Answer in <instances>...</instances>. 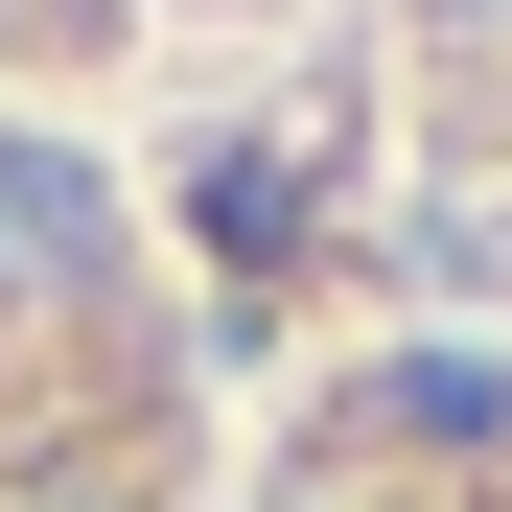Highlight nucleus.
Returning <instances> with one entry per match:
<instances>
[{
	"label": "nucleus",
	"instance_id": "f257e3e1",
	"mask_svg": "<svg viewBox=\"0 0 512 512\" xmlns=\"http://www.w3.org/2000/svg\"><path fill=\"white\" fill-rule=\"evenodd\" d=\"M117 280V187L70 140H0V303H94Z\"/></svg>",
	"mask_w": 512,
	"mask_h": 512
},
{
	"label": "nucleus",
	"instance_id": "f03ea898",
	"mask_svg": "<svg viewBox=\"0 0 512 512\" xmlns=\"http://www.w3.org/2000/svg\"><path fill=\"white\" fill-rule=\"evenodd\" d=\"M419 24H443V47H489V24H512V0H419Z\"/></svg>",
	"mask_w": 512,
	"mask_h": 512
},
{
	"label": "nucleus",
	"instance_id": "7ed1b4c3",
	"mask_svg": "<svg viewBox=\"0 0 512 512\" xmlns=\"http://www.w3.org/2000/svg\"><path fill=\"white\" fill-rule=\"evenodd\" d=\"M47 512H117V489H47Z\"/></svg>",
	"mask_w": 512,
	"mask_h": 512
},
{
	"label": "nucleus",
	"instance_id": "20e7f679",
	"mask_svg": "<svg viewBox=\"0 0 512 512\" xmlns=\"http://www.w3.org/2000/svg\"><path fill=\"white\" fill-rule=\"evenodd\" d=\"M280 512H350V489H280Z\"/></svg>",
	"mask_w": 512,
	"mask_h": 512
}]
</instances>
